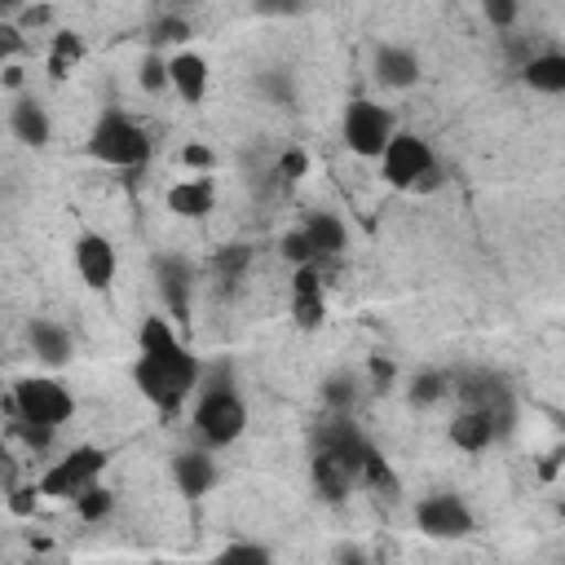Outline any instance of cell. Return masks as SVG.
I'll return each mask as SVG.
<instances>
[{
	"mask_svg": "<svg viewBox=\"0 0 565 565\" xmlns=\"http://www.w3.org/2000/svg\"><path fill=\"white\" fill-rule=\"evenodd\" d=\"M137 388L163 411V415H172L185 397H190V388L199 384V375H203V366H199V358L177 340V331L168 327V318H146L141 322V358H137Z\"/></svg>",
	"mask_w": 565,
	"mask_h": 565,
	"instance_id": "obj_1",
	"label": "cell"
},
{
	"mask_svg": "<svg viewBox=\"0 0 565 565\" xmlns=\"http://www.w3.org/2000/svg\"><path fill=\"white\" fill-rule=\"evenodd\" d=\"M243 428H247V406L234 393L230 362H216V375L207 380V388L194 406V433L203 446H230V441H238Z\"/></svg>",
	"mask_w": 565,
	"mask_h": 565,
	"instance_id": "obj_2",
	"label": "cell"
},
{
	"mask_svg": "<svg viewBox=\"0 0 565 565\" xmlns=\"http://www.w3.org/2000/svg\"><path fill=\"white\" fill-rule=\"evenodd\" d=\"M380 172L388 185L397 190H433L441 181V168H437V154L424 137L415 132H393L384 154H380Z\"/></svg>",
	"mask_w": 565,
	"mask_h": 565,
	"instance_id": "obj_3",
	"label": "cell"
},
{
	"mask_svg": "<svg viewBox=\"0 0 565 565\" xmlns=\"http://www.w3.org/2000/svg\"><path fill=\"white\" fill-rule=\"evenodd\" d=\"M88 154L102 159V163H115V168H137V163H146V154H150V141H146V132H141L128 115L106 110V115L93 124Z\"/></svg>",
	"mask_w": 565,
	"mask_h": 565,
	"instance_id": "obj_4",
	"label": "cell"
},
{
	"mask_svg": "<svg viewBox=\"0 0 565 565\" xmlns=\"http://www.w3.org/2000/svg\"><path fill=\"white\" fill-rule=\"evenodd\" d=\"M75 411V397L66 384H57L53 375H26L13 384L9 397V415L18 419H40V424H66Z\"/></svg>",
	"mask_w": 565,
	"mask_h": 565,
	"instance_id": "obj_5",
	"label": "cell"
},
{
	"mask_svg": "<svg viewBox=\"0 0 565 565\" xmlns=\"http://www.w3.org/2000/svg\"><path fill=\"white\" fill-rule=\"evenodd\" d=\"M106 468V450H97V446H75V450H66L35 486H40V494L44 499H79L93 481H97V472Z\"/></svg>",
	"mask_w": 565,
	"mask_h": 565,
	"instance_id": "obj_6",
	"label": "cell"
},
{
	"mask_svg": "<svg viewBox=\"0 0 565 565\" xmlns=\"http://www.w3.org/2000/svg\"><path fill=\"white\" fill-rule=\"evenodd\" d=\"M340 132H344V146H349L353 154H362V159H380L384 146H388V137H393V115H388L384 106L358 97V102L344 106Z\"/></svg>",
	"mask_w": 565,
	"mask_h": 565,
	"instance_id": "obj_7",
	"label": "cell"
},
{
	"mask_svg": "<svg viewBox=\"0 0 565 565\" xmlns=\"http://www.w3.org/2000/svg\"><path fill=\"white\" fill-rule=\"evenodd\" d=\"M154 282H159V296H163L168 313L177 322H185L190 318V296H194V265L181 252H159L154 256Z\"/></svg>",
	"mask_w": 565,
	"mask_h": 565,
	"instance_id": "obj_8",
	"label": "cell"
},
{
	"mask_svg": "<svg viewBox=\"0 0 565 565\" xmlns=\"http://www.w3.org/2000/svg\"><path fill=\"white\" fill-rule=\"evenodd\" d=\"M415 525L433 539H463V534H472V512L459 494H428L415 508Z\"/></svg>",
	"mask_w": 565,
	"mask_h": 565,
	"instance_id": "obj_9",
	"label": "cell"
},
{
	"mask_svg": "<svg viewBox=\"0 0 565 565\" xmlns=\"http://www.w3.org/2000/svg\"><path fill=\"white\" fill-rule=\"evenodd\" d=\"M309 477H313V486H318V494L322 499H331V503H340L353 486H358V468L340 455V450H331V446H313V459H309Z\"/></svg>",
	"mask_w": 565,
	"mask_h": 565,
	"instance_id": "obj_10",
	"label": "cell"
},
{
	"mask_svg": "<svg viewBox=\"0 0 565 565\" xmlns=\"http://www.w3.org/2000/svg\"><path fill=\"white\" fill-rule=\"evenodd\" d=\"M115 247L106 234H79L75 238V269L93 291H106L115 282Z\"/></svg>",
	"mask_w": 565,
	"mask_h": 565,
	"instance_id": "obj_11",
	"label": "cell"
},
{
	"mask_svg": "<svg viewBox=\"0 0 565 565\" xmlns=\"http://www.w3.org/2000/svg\"><path fill=\"white\" fill-rule=\"evenodd\" d=\"M450 441H455L459 450L477 455V450H486L490 441H499V424H494V415H490L486 406H459L455 419H450Z\"/></svg>",
	"mask_w": 565,
	"mask_h": 565,
	"instance_id": "obj_12",
	"label": "cell"
},
{
	"mask_svg": "<svg viewBox=\"0 0 565 565\" xmlns=\"http://www.w3.org/2000/svg\"><path fill=\"white\" fill-rule=\"evenodd\" d=\"M371 71H375V84H384V88H411L419 79V57L402 44H380Z\"/></svg>",
	"mask_w": 565,
	"mask_h": 565,
	"instance_id": "obj_13",
	"label": "cell"
},
{
	"mask_svg": "<svg viewBox=\"0 0 565 565\" xmlns=\"http://www.w3.org/2000/svg\"><path fill=\"white\" fill-rule=\"evenodd\" d=\"M9 128H13V137H18L22 146H31V150L49 146V137H53L49 110H44L35 97H18V102H13V110H9Z\"/></svg>",
	"mask_w": 565,
	"mask_h": 565,
	"instance_id": "obj_14",
	"label": "cell"
},
{
	"mask_svg": "<svg viewBox=\"0 0 565 565\" xmlns=\"http://www.w3.org/2000/svg\"><path fill=\"white\" fill-rule=\"evenodd\" d=\"M168 75H172V88L181 102L199 106L207 97V62L199 53H172L168 57Z\"/></svg>",
	"mask_w": 565,
	"mask_h": 565,
	"instance_id": "obj_15",
	"label": "cell"
},
{
	"mask_svg": "<svg viewBox=\"0 0 565 565\" xmlns=\"http://www.w3.org/2000/svg\"><path fill=\"white\" fill-rule=\"evenodd\" d=\"M26 340H31V353L44 362V366H62L71 362V331L62 322H49V318H35L26 327Z\"/></svg>",
	"mask_w": 565,
	"mask_h": 565,
	"instance_id": "obj_16",
	"label": "cell"
},
{
	"mask_svg": "<svg viewBox=\"0 0 565 565\" xmlns=\"http://www.w3.org/2000/svg\"><path fill=\"white\" fill-rule=\"evenodd\" d=\"M172 477H177L185 499H199V494H207L216 486V468H212V459L203 450H181L172 459Z\"/></svg>",
	"mask_w": 565,
	"mask_h": 565,
	"instance_id": "obj_17",
	"label": "cell"
},
{
	"mask_svg": "<svg viewBox=\"0 0 565 565\" xmlns=\"http://www.w3.org/2000/svg\"><path fill=\"white\" fill-rule=\"evenodd\" d=\"M212 203H216V190H212V181H207V177L177 181V185L168 190V207H172L177 216H190V221L207 216V212H212Z\"/></svg>",
	"mask_w": 565,
	"mask_h": 565,
	"instance_id": "obj_18",
	"label": "cell"
},
{
	"mask_svg": "<svg viewBox=\"0 0 565 565\" xmlns=\"http://www.w3.org/2000/svg\"><path fill=\"white\" fill-rule=\"evenodd\" d=\"M305 234H309V243L318 247V260H327V256H340V252H344V243H349V230H344V221H340V216H331V212H309V221H305Z\"/></svg>",
	"mask_w": 565,
	"mask_h": 565,
	"instance_id": "obj_19",
	"label": "cell"
},
{
	"mask_svg": "<svg viewBox=\"0 0 565 565\" xmlns=\"http://www.w3.org/2000/svg\"><path fill=\"white\" fill-rule=\"evenodd\" d=\"M521 79L534 93H565V53H539L521 66Z\"/></svg>",
	"mask_w": 565,
	"mask_h": 565,
	"instance_id": "obj_20",
	"label": "cell"
},
{
	"mask_svg": "<svg viewBox=\"0 0 565 565\" xmlns=\"http://www.w3.org/2000/svg\"><path fill=\"white\" fill-rule=\"evenodd\" d=\"M79 57H84V40H79L75 31H57L53 44H49V75H53V79H66Z\"/></svg>",
	"mask_w": 565,
	"mask_h": 565,
	"instance_id": "obj_21",
	"label": "cell"
},
{
	"mask_svg": "<svg viewBox=\"0 0 565 565\" xmlns=\"http://www.w3.org/2000/svg\"><path fill=\"white\" fill-rule=\"evenodd\" d=\"M247 265H252V252H247V247H238V243H230V247H221V252L212 256V274L221 278V287H225V291H234V282L247 274Z\"/></svg>",
	"mask_w": 565,
	"mask_h": 565,
	"instance_id": "obj_22",
	"label": "cell"
},
{
	"mask_svg": "<svg viewBox=\"0 0 565 565\" xmlns=\"http://www.w3.org/2000/svg\"><path fill=\"white\" fill-rule=\"evenodd\" d=\"M446 393H450V380H446L441 371H419V375L411 380V388H406L411 406H433V402H441Z\"/></svg>",
	"mask_w": 565,
	"mask_h": 565,
	"instance_id": "obj_23",
	"label": "cell"
},
{
	"mask_svg": "<svg viewBox=\"0 0 565 565\" xmlns=\"http://www.w3.org/2000/svg\"><path fill=\"white\" fill-rule=\"evenodd\" d=\"M322 402L335 411V415H344L353 402H358V380L349 375V371H340V375H331L327 384H322Z\"/></svg>",
	"mask_w": 565,
	"mask_h": 565,
	"instance_id": "obj_24",
	"label": "cell"
},
{
	"mask_svg": "<svg viewBox=\"0 0 565 565\" xmlns=\"http://www.w3.org/2000/svg\"><path fill=\"white\" fill-rule=\"evenodd\" d=\"M260 93L265 97H274L278 106H291L296 102V84H291V71L287 66H269V71H260Z\"/></svg>",
	"mask_w": 565,
	"mask_h": 565,
	"instance_id": "obj_25",
	"label": "cell"
},
{
	"mask_svg": "<svg viewBox=\"0 0 565 565\" xmlns=\"http://www.w3.org/2000/svg\"><path fill=\"white\" fill-rule=\"evenodd\" d=\"M110 508H115V494H110L106 486H97V481L75 499V512H79L84 521H106V516H110Z\"/></svg>",
	"mask_w": 565,
	"mask_h": 565,
	"instance_id": "obj_26",
	"label": "cell"
},
{
	"mask_svg": "<svg viewBox=\"0 0 565 565\" xmlns=\"http://www.w3.org/2000/svg\"><path fill=\"white\" fill-rule=\"evenodd\" d=\"M9 428H13V433H18V437H22V441H26V446H31L35 455H44V450L53 446V437H57V424H40V419H18V415H13V424H9Z\"/></svg>",
	"mask_w": 565,
	"mask_h": 565,
	"instance_id": "obj_27",
	"label": "cell"
},
{
	"mask_svg": "<svg viewBox=\"0 0 565 565\" xmlns=\"http://www.w3.org/2000/svg\"><path fill=\"white\" fill-rule=\"evenodd\" d=\"M278 247H282V256H287L291 265H322V260H318V247H313L309 234H305V225H300V230H287Z\"/></svg>",
	"mask_w": 565,
	"mask_h": 565,
	"instance_id": "obj_28",
	"label": "cell"
},
{
	"mask_svg": "<svg viewBox=\"0 0 565 565\" xmlns=\"http://www.w3.org/2000/svg\"><path fill=\"white\" fill-rule=\"evenodd\" d=\"M181 40H190V22L181 13H163L150 31V44H181Z\"/></svg>",
	"mask_w": 565,
	"mask_h": 565,
	"instance_id": "obj_29",
	"label": "cell"
},
{
	"mask_svg": "<svg viewBox=\"0 0 565 565\" xmlns=\"http://www.w3.org/2000/svg\"><path fill=\"white\" fill-rule=\"evenodd\" d=\"M141 88H146V93L172 88V75H168V57H159V53H146V57H141Z\"/></svg>",
	"mask_w": 565,
	"mask_h": 565,
	"instance_id": "obj_30",
	"label": "cell"
},
{
	"mask_svg": "<svg viewBox=\"0 0 565 565\" xmlns=\"http://www.w3.org/2000/svg\"><path fill=\"white\" fill-rule=\"evenodd\" d=\"M481 13H486V22H490V26H499V31H508V26L516 22V13H521V4H516V0H481Z\"/></svg>",
	"mask_w": 565,
	"mask_h": 565,
	"instance_id": "obj_31",
	"label": "cell"
},
{
	"mask_svg": "<svg viewBox=\"0 0 565 565\" xmlns=\"http://www.w3.org/2000/svg\"><path fill=\"white\" fill-rule=\"evenodd\" d=\"M221 556H225V561H252V565L274 561V552H269V547H260V543H230Z\"/></svg>",
	"mask_w": 565,
	"mask_h": 565,
	"instance_id": "obj_32",
	"label": "cell"
},
{
	"mask_svg": "<svg viewBox=\"0 0 565 565\" xmlns=\"http://www.w3.org/2000/svg\"><path fill=\"white\" fill-rule=\"evenodd\" d=\"M305 168H309V159H305L300 150H287V154L278 159L274 177H278V181H300V177H305Z\"/></svg>",
	"mask_w": 565,
	"mask_h": 565,
	"instance_id": "obj_33",
	"label": "cell"
},
{
	"mask_svg": "<svg viewBox=\"0 0 565 565\" xmlns=\"http://www.w3.org/2000/svg\"><path fill=\"white\" fill-rule=\"evenodd\" d=\"M35 494H40V486H9V512H18V516L35 512Z\"/></svg>",
	"mask_w": 565,
	"mask_h": 565,
	"instance_id": "obj_34",
	"label": "cell"
},
{
	"mask_svg": "<svg viewBox=\"0 0 565 565\" xmlns=\"http://www.w3.org/2000/svg\"><path fill=\"white\" fill-rule=\"evenodd\" d=\"M252 9L265 13V18H291V13L305 9V0H252Z\"/></svg>",
	"mask_w": 565,
	"mask_h": 565,
	"instance_id": "obj_35",
	"label": "cell"
},
{
	"mask_svg": "<svg viewBox=\"0 0 565 565\" xmlns=\"http://www.w3.org/2000/svg\"><path fill=\"white\" fill-rule=\"evenodd\" d=\"M18 49H22V26H18L13 18H4V22H0V53H4V62L18 57Z\"/></svg>",
	"mask_w": 565,
	"mask_h": 565,
	"instance_id": "obj_36",
	"label": "cell"
},
{
	"mask_svg": "<svg viewBox=\"0 0 565 565\" xmlns=\"http://www.w3.org/2000/svg\"><path fill=\"white\" fill-rule=\"evenodd\" d=\"M49 18H53L49 4H26V9L18 13V26H40V22H49Z\"/></svg>",
	"mask_w": 565,
	"mask_h": 565,
	"instance_id": "obj_37",
	"label": "cell"
},
{
	"mask_svg": "<svg viewBox=\"0 0 565 565\" xmlns=\"http://www.w3.org/2000/svg\"><path fill=\"white\" fill-rule=\"evenodd\" d=\"M371 380H375V388L384 393V388L393 384V362H388V358H371Z\"/></svg>",
	"mask_w": 565,
	"mask_h": 565,
	"instance_id": "obj_38",
	"label": "cell"
},
{
	"mask_svg": "<svg viewBox=\"0 0 565 565\" xmlns=\"http://www.w3.org/2000/svg\"><path fill=\"white\" fill-rule=\"evenodd\" d=\"M181 159H185L190 168H212V163H216L207 146H185V150H181Z\"/></svg>",
	"mask_w": 565,
	"mask_h": 565,
	"instance_id": "obj_39",
	"label": "cell"
},
{
	"mask_svg": "<svg viewBox=\"0 0 565 565\" xmlns=\"http://www.w3.org/2000/svg\"><path fill=\"white\" fill-rule=\"evenodd\" d=\"M22 79H26V75H22V66H18V62H13V57H9V62H4V71H0V84H4V88H13V93H18V88H22Z\"/></svg>",
	"mask_w": 565,
	"mask_h": 565,
	"instance_id": "obj_40",
	"label": "cell"
},
{
	"mask_svg": "<svg viewBox=\"0 0 565 565\" xmlns=\"http://www.w3.org/2000/svg\"><path fill=\"white\" fill-rule=\"evenodd\" d=\"M26 9V0H0V13L4 18H13V13H22Z\"/></svg>",
	"mask_w": 565,
	"mask_h": 565,
	"instance_id": "obj_41",
	"label": "cell"
},
{
	"mask_svg": "<svg viewBox=\"0 0 565 565\" xmlns=\"http://www.w3.org/2000/svg\"><path fill=\"white\" fill-rule=\"evenodd\" d=\"M561 521H565V499H561Z\"/></svg>",
	"mask_w": 565,
	"mask_h": 565,
	"instance_id": "obj_42",
	"label": "cell"
}]
</instances>
